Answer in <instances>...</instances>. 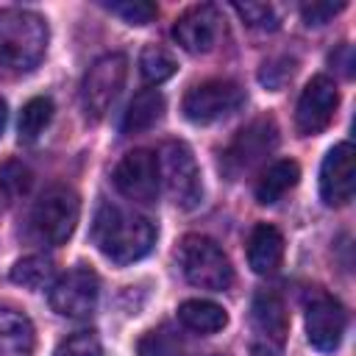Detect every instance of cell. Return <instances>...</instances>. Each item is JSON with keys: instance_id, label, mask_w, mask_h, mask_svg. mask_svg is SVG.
<instances>
[{"instance_id": "6da1fadb", "label": "cell", "mask_w": 356, "mask_h": 356, "mask_svg": "<svg viewBox=\"0 0 356 356\" xmlns=\"http://www.w3.org/2000/svg\"><path fill=\"white\" fill-rule=\"evenodd\" d=\"M92 239L97 250L114 264H134L145 259L156 245V225L134 211L114 203H100L92 225Z\"/></svg>"}, {"instance_id": "7a4b0ae2", "label": "cell", "mask_w": 356, "mask_h": 356, "mask_svg": "<svg viewBox=\"0 0 356 356\" xmlns=\"http://www.w3.org/2000/svg\"><path fill=\"white\" fill-rule=\"evenodd\" d=\"M47 22L28 8H0V64L33 70L47 50Z\"/></svg>"}, {"instance_id": "3957f363", "label": "cell", "mask_w": 356, "mask_h": 356, "mask_svg": "<svg viewBox=\"0 0 356 356\" xmlns=\"http://www.w3.org/2000/svg\"><path fill=\"white\" fill-rule=\"evenodd\" d=\"M178 264H181L184 278L200 289L222 292L234 281V267H231V259L225 256V250L214 239L200 236V234H189L181 239Z\"/></svg>"}, {"instance_id": "277c9868", "label": "cell", "mask_w": 356, "mask_h": 356, "mask_svg": "<svg viewBox=\"0 0 356 356\" xmlns=\"http://www.w3.org/2000/svg\"><path fill=\"white\" fill-rule=\"evenodd\" d=\"M248 350L250 356H281L286 337H289V317L284 300L270 292L259 289L250 300L248 314Z\"/></svg>"}, {"instance_id": "5b68a950", "label": "cell", "mask_w": 356, "mask_h": 356, "mask_svg": "<svg viewBox=\"0 0 356 356\" xmlns=\"http://www.w3.org/2000/svg\"><path fill=\"white\" fill-rule=\"evenodd\" d=\"M156 159H159V175L167 186L170 200L184 211L197 209L203 200V181H200V170H197V161L189 145L164 142Z\"/></svg>"}, {"instance_id": "8992f818", "label": "cell", "mask_w": 356, "mask_h": 356, "mask_svg": "<svg viewBox=\"0 0 356 356\" xmlns=\"http://www.w3.org/2000/svg\"><path fill=\"white\" fill-rule=\"evenodd\" d=\"M78 214H81V200H78L75 189L56 184V186L44 189L39 195V200L33 203L31 225L42 242L61 245L72 236V231L78 225Z\"/></svg>"}, {"instance_id": "52a82bcc", "label": "cell", "mask_w": 356, "mask_h": 356, "mask_svg": "<svg viewBox=\"0 0 356 356\" xmlns=\"http://www.w3.org/2000/svg\"><path fill=\"white\" fill-rule=\"evenodd\" d=\"M125 75H128V58L122 53H106L89 67L81 83V106L86 120L97 122L106 117V111L111 108V103L117 100L125 83Z\"/></svg>"}, {"instance_id": "ba28073f", "label": "cell", "mask_w": 356, "mask_h": 356, "mask_svg": "<svg viewBox=\"0 0 356 356\" xmlns=\"http://www.w3.org/2000/svg\"><path fill=\"white\" fill-rule=\"evenodd\" d=\"M278 145V125L273 117H259L253 122H248L234 139L231 145L222 150L220 167L228 178H239L242 172L253 170L264 156H270Z\"/></svg>"}, {"instance_id": "9c48e42d", "label": "cell", "mask_w": 356, "mask_h": 356, "mask_svg": "<svg viewBox=\"0 0 356 356\" xmlns=\"http://www.w3.org/2000/svg\"><path fill=\"white\" fill-rule=\"evenodd\" d=\"M242 103H245V92H242V86L236 81L211 78V81H203V83L192 86L184 95L181 111H184V117L189 122L209 125V122H217V120L234 114Z\"/></svg>"}, {"instance_id": "30bf717a", "label": "cell", "mask_w": 356, "mask_h": 356, "mask_svg": "<svg viewBox=\"0 0 356 356\" xmlns=\"http://www.w3.org/2000/svg\"><path fill=\"white\" fill-rule=\"evenodd\" d=\"M100 298V278L89 267L67 270L50 286V309L61 317H89Z\"/></svg>"}, {"instance_id": "8fae6325", "label": "cell", "mask_w": 356, "mask_h": 356, "mask_svg": "<svg viewBox=\"0 0 356 356\" xmlns=\"http://www.w3.org/2000/svg\"><path fill=\"white\" fill-rule=\"evenodd\" d=\"M348 314L337 298H331L323 289H314L306 300V339L314 350L331 353L339 348L345 337Z\"/></svg>"}, {"instance_id": "7c38bea8", "label": "cell", "mask_w": 356, "mask_h": 356, "mask_svg": "<svg viewBox=\"0 0 356 356\" xmlns=\"http://www.w3.org/2000/svg\"><path fill=\"white\" fill-rule=\"evenodd\" d=\"M111 178L122 197H128L134 203H153L159 195V184H161L159 159H156V153L136 147L120 159Z\"/></svg>"}, {"instance_id": "4fadbf2b", "label": "cell", "mask_w": 356, "mask_h": 356, "mask_svg": "<svg viewBox=\"0 0 356 356\" xmlns=\"http://www.w3.org/2000/svg\"><path fill=\"white\" fill-rule=\"evenodd\" d=\"M339 106V89L331 78L317 75L306 83V89L300 92L298 108H295V125L300 136H314L320 131L328 128V122L334 120V111Z\"/></svg>"}, {"instance_id": "5bb4252c", "label": "cell", "mask_w": 356, "mask_h": 356, "mask_svg": "<svg viewBox=\"0 0 356 356\" xmlns=\"http://www.w3.org/2000/svg\"><path fill=\"white\" fill-rule=\"evenodd\" d=\"M356 189V150L350 142L334 145L320 167V197L325 206H348Z\"/></svg>"}, {"instance_id": "9a60e30c", "label": "cell", "mask_w": 356, "mask_h": 356, "mask_svg": "<svg viewBox=\"0 0 356 356\" xmlns=\"http://www.w3.org/2000/svg\"><path fill=\"white\" fill-rule=\"evenodd\" d=\"M220 31H222V17L214 6L203 3L195 6L189 11H184L175 25H172V39L192 56L209 53L214 50V44L220 42Z\"/></svg>"}, {"instance_id": "2e32d148", "label": "cell", "mask_w": 356, "mask_h": 356, "mask_svg": "<svg viewBox=\"0 0 356 356\" xmlns=\"http://www.w3.org/2000/svg\"><path fill=\"white\" fill-rule=\"evenodd\" d=\"M281 259H284V236H281V231L275 225H270V222H259L250 231V239H248V264H250V270L259 273V275L275 273Z\"/></svg>"}, {"instance_id": "e0dca14e", "label": "cell", "mask_w": 356, "mask_h": 356, "mask_svg": "<svg viewBox=\"0 0 356 356\" xmlns=\"http://www.w3.org/2000/svg\"><path fill=\"white\" fill-rule=\"evenodd\" d=\"M33 323L28 314L0 306V356H33Z\"/></svg>"}, {"instance_id": "ac0fdd59", "label": "cell", "mask_w": 356, "mask_h": 356, "mask_svg": "<svg viewBox=\"0 0 356 356\" xmlns=\"http://www.w3.org/2000/svg\"><path fill=\"white\" fill-rule=\"evenodd\" d=\"M298 178H300L298 161H292V159L273 161V164L259 175L253 195H256V200H259L261 206H273V203H278V200L298 184Z\"/></svg>"}, {"instance_id": "d6986e66", "label": "cell", "mask_w": 356, "mask_h": 356, "mask_svg": "<svg viewBox=\"0 0 356 356\" xmlns=\"http://www.w3.org/2000/svg\"><path fill=\"white\" fill-rule=\"evenodd\" d=\"M164 117V95L159 89H142L125 108L122 134H142L150 131Z\"/></svg>"}, {"instance_id": "ffe728a7", "label": "cell", "mask_w": 356, "mask_h": 356, "mask_svg": "<svg viewBox=\"0 0 356 356\" xmlns=\"http://www.w3.org/2000/svg\"><path fill=\"white\" fill-rule=\"evenodd\" d=\"M178 320H181L184 328H189L195 334H217L228 325L225 309L214 300H200V298L184 300L178 306Z\"/></svg>"}, {"instance_id": "44dd1931", "label": "cell", "mask_w": 356, "mask_h": 356, "mask_svg": "<svg viewBox=\"0 0 356 356\" xmlns=\"http://www.w3.org/2000/svg\"><path fill=\"white\" fill-rule=\"evenodd\" d=\"M53 120V100L39 95V97H31L22 111H19V142H36L39 134L50 125Z\"/></svg>"}, {"instance_id": "7402d4cb", "label": "cell", "mask_w": 356, "mask_h": 356, "mask_svg": "<svg viewBox=\"0 0 356 356\" xmlns=\"http://www.w3.org/2000/svg\"><path fill=\"white\" fill-rule=\"evenodd\" d=\"M56 267L47 256H25L11 267V281L25 289H44L53 284Z\"/></svg>"}, {"instance_id": "603a6c76", "label": "cell", "mask_w": 356, "mask_h": 356, "mask_svg": "<svg viewBox=\"0 0 356 356\" xmlns=\"http://www.w3.org/2000/svg\"><path fill=\"white\" fill-rule=\"evenodd\" d=\"M181 350H184V345L170 325L153 328V331L142 334L136 342V356H181Z\"/></svg>"}, {"instance_id": "cb8c5ba5", "label": "cell", "mask_w": 356, "mask_h": 356, "mask_svg": "<svg viewBox=\"0 0 356 356\" xmlns=\"http://www.w3.org/2000/svg\"><path fill=\"white\" fill-rule=\"evenodd\" d=\"M175 70H178V64H175V58H172L164 47L150 44V47H145L142 56H139V72H142V78H145L147 83H161V81L172 78Z\"/></svg>"}, {"instance_id": "d4e9b609", "label": "cell", "mask_w": 356, "mask_h": 356, "mask_svg": "<svg viewBox=\"0 0 356 356\" xmlns=\"http://www.w3.org/2000/svg\"><path fill=\"white\" fill-rule=\"evenodd\" d=\"M103 6H106V11H111L114 17H120L128 25H147L159 14L156 3H147V0H122V3H103Z\"/></svg>"}, {"instance_id": "484cf974", "label": "cell", "mask_w": 356, "mask_h": 356, "mask_svg": "<svg viewBox=\"0 0 356 356\" xmlns=\"http://www.w3.org/2000/svg\"><path fill=\"white\" fill-rule=\"evenodd\" d=\"M234 11L245 19V25L256 31H275L278 28V14L270 3H234Z\"/></svg>"}, {"instance_id": "4316f807", "label": "cell", "mask_w": 356, "mask_h": 356, "mask_svg": "<svg viewBox=\"0 0 356 356\" xmlns=\"http://www.w3.org/2000/svg\"><path fill=\"white\" fill-rule=\"evenodd\" d=\"M28 186H31V170H28L25 164L8 161V164L0 170V192H3L8 200L25 195Z\"/></svg>"}, {"instance_id": "83f0119b", "label": "cell", "mask_w": 356, "mask_h": 356, "mask_svg": "<svg viewBox=\"0 0 356 356\" xmlns=\"http://www.w3.org/2000/svg\"><path fill=\"white\" fill-rule=\"evenodd\" d=\"M53 356H103V345L92 331H78L61 339Z\"/></svg>"}, {"instance_id": "f1b7e54d", "label": "cell", "mask_w": 356, "mask_h": 356, "mask_svg": "<svg viewBox=\"0 0 356 356\" xmlns=\"http://www.w3.org/2000/svg\"><path fill=\"white\" fill-rule=\"evenodd\" d=\"M292 75H295V58H275V61H267L261 67L259 81L267 89H281Z\"/></svg>"}, {"instance_id": "f546056e", "label": "cell", "mask_w": 356, "mask_h": 356, "mask_svg": "<svg viewBox=\"0 0 356 356\" xmlns=\"http://www.w3.org/2000/svg\"><path fill=\"white\" fill-rule=\"evenodd\" d=\"M342 8H345L342 0H339V3L320 0V3H306V6L300 8V17H303V22L312 28V25H325V22H331V17H337Z\"/></svg>"}, {"instance_id": "4dcf8cb0", "label": "cell", "mask_w": 356, "mask_h": 356, "mask_svg": "<svg viewBox=\"0 0 356 356\" xmlns=\"http://www.w3.org/2000/svg\"><path fill=\"white\" fill-rule=\"evenodd\" d=\"M331 64H337L339 72L350 78L353 75V50H350V44H339V50L331 53Z\"/></svg>"}, {"instance_id": "1f68e13d", "label": "cell", "mask_w": 356, "mask_h": 356, "mask_svg": "<svg viewBox=\"0 0 356 356\" xmlns=\"http://www.w3.org/2000/svg\"><path fill=\"white\" fill-rule=\"evenodd\" d=\"M6 120H8V108H6V100L0 97V136H3V131H6Z\"/></svg>"}, {"instance_id": "d6a6232c", "label": "cell", "mask_w": 356, "mask_h": 356, "mask_svg": "<svg viewBox=\"0 0 356 356\" xmlns=\"http://www.w3.org/2000/svg\"><path fill=\"white\" fill-rule=\"evenodd\" d=\"M217 356H220V353H217Z\"/></svg>"}]
</instances>
